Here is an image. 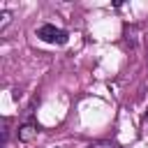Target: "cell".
I'll use <instances>...</instances> for the list:
<instances>
[{
    "instance_id": "1",
    "label": "cell",
    "mask_w": 148,
    "mask_h": 148,
    "mask_svg": "<svg viewBox=\"0 0 148 148\" xmlns=\"http://www.w3.org/2000/svg\"><path fill=\"white\" fill-rule=\"evenodd\" d=\"M35 35H37L42 42H46V44H67V39H69L67 30L56 28L53 23H42V25L35 30Z\"/></svg>"
},
{
    "instance_id": "2",
    "label": "cell",
    "mask_w": 148,
    "mask_h": 148,
    "mask_svg": "<svg viewBox=\"0 0 148 148\" xmlns=\"http://www.w3.org/2000/svg\"><path fill=\"white\" fill-rule=\"evenodd\" d=\"M37 132H39V125H37L35 120H28V123H23V125L18 127V139H21V141H32V139L37 136Z\"/></svg>"
},
{
    "instance_id": "3",
    "label": "cell",
    "mask_w": 148,
    "mask_h": 148,
    "mask_svg": "<svg viewBox=\"0 0 148 148\" xmlns=\"http://www.w3.org/2000/svg\"><path fill=\"white\" fill-rule=\"evenodd\" d=\"M7 139H9V118H2V146L7 143Z\"/></svg>"
},
{
    "instance_id": "4",
    "label": "cell",
    "mask_w": 148,
    "mask_h": 148,
    "mask_svg": "<svg viewBox=\"0 0 148 148\" xmlns=\"http://www.w3.org/2000/svg\"><path fill=\"white\" fill-rule=\"evenodd\" d=\"M0 18H2V21H0V30H2V28H5L7 23H9V18H12V14H9L7 9H2V12H0Z\"/></svg>"
},
{
    "instance_id": "5",
    "label": "cell",
    "mask_w": 148,
    "mask_h": 148,
    "mask_svg": "<svg viewBox=\"0 0 148 148\" xmlns=\"http://www.w3.org/2000/svg\"><path fill=\"white\" fill-rule=\"evenodd\" d=\"M90 148H109V146H90Z\"/></svg>"
},
{
    "instance_id": "6",
    "label": "cell",
    "mask_w": 148,
    "mask_h": 148,
    "mask_svg": "<svg viewBox=\"0 0 148 148\" xmlns=\"http://www.w3.org/2000/svg\"><path fill=\"white\" fill-rule=\"evenodd\" d=\"M146 113H148V109H146Z\"/></svg>"
}]
</instances>
